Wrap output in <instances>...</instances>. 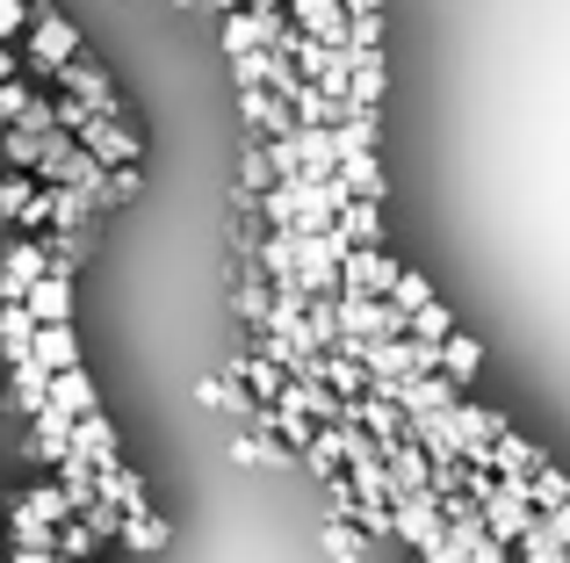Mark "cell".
I'll return each instance as SVG.
<instances>
[{"mask_svg": "<svg viewBox=\"0 0 570 563\" xmlns=\"http://www.w3.org/2000/svg\"><path fill=\"white\" fill-rule=\"evenodd\" d=\"M390 535L412 542V556H441L448 550V521H441V498L433 492H390Z\"/></svg>", "mask_w": 570, "mask_h": 563, "instance_id": "cell-1", "label": "cell"}, {"mask_svg": "<svg viewBox=\"0 0 570 563\" xmlns=\"http://www.w3.org/2000/svg\"><path fill=\"white\" fill-rule=\"evenodd\" d=\"M14 51H22L29 72H43V80H51V66L80 58V29H72L66 14H51V8H37V0H29V29H22V43H14Z\"/></svg>", "mask_w": 570, "mask_h": 563, "instance_id": "cell-2", "label": "cell"}, {"mask_svg": "<svg viewBox=\"0 0 570 563\" xmlns=\"http://www.w3.org/2000/svg\"><path fill=\"white\" fill-rule=\"evenodd\" d=\"M22 304H29V318H37V325H72V268H66V260H51V268L29 282Z\"/></svg>", "mask_w": 570, "mask_h": 563, "instance_id": "cell-3", "label": "cell"}, {"mask_svg": "<svg viewBox=\"0 0 570 563\" xmlns=\"http://www.w3.org/2000/svg\"><path fill=\"white\" fill-rule=\"evenodd\" d=\"M43 268H51V254H43L37 239H8L0 246V304H22L29 282H37Z\"/></svg>", "mask_w": 570, "mask_h": 563, "instance_id": "cell-4", "label": "cell"}, {"mask_svg": "<svg viewBox=\"0 0 570 563\" xmlns=\"http://www.w3.org/2000/svg\"><path fill=\"white\" fill-rule=\"evenodd\" d=\"M340 152H333V130L325 124H296V174L289 181H333Z\"/></svg>", "mask_w": 570, "mask_h": 563, "instance_id": "cell-5", "label": "cell"}, {"mask_svg": "<svg viewBox=\"0 0 570 563\" xmlns=\"http://www.w3.org/2000/svg\"><path fill=\"white\" fill-rule=\"evenodd\" d=\"M72 455H80L87 470H116V463H124V455H116V426L101 419V412L72 419Z\"/></svg>", "mask_w": 570, "mask_h": 563, "instance_id": "cell-6", "label": "cell"}, {"mask_svg": "<svg viewBox=\"0 0 570 563\" xmlns=\"http://www.w3.org/2000/svg\"><path fill=\"white\" fill-rule=\"evenodd\" d=\"M238 109H246L253 138H282V130H296L289 101H282V95H267V87H238Z\"/></svg>", "mask_w": 570, "mask_h": 563, "instance_id": "cell-7", "label": "cell"}, {"mask_svg": "<svg viewBox=\"0 0 570 563\" xmlns=\"http://www.w3.org/2000/svg\"><path fill=\"white\" fill-rule=\"evenodd\" d=\"M29 362H37L43 376H58V368H80V333H72V325H37V339H29Z\"/></svg>", "mask_w": 570, "mask_h": 563, "instance_id": "cell-8", "label": "cell"}, {"mask_svg": "<svg viewBox=\"0 0 570 563\" xmlns=\"http://www.w3.org/2000/svg\"><path fill=\"white\" fill-rule=\"evenodd\" d=\"M484 368V354H476V339H462V333H448V339H433V376H448L462 391V383Z\"/></svg>", "mask_w": 570, "mask_h": 563, "instance_id": "cell-9", "label": "cell"}, {"mask_svg": "<svg viewBox=\"0 0 570 563\" xmlns=\"http://www.w3.org/2000/svg\"><path fill=\"white\" fill-rule=\"evenodd\" d=\"M43 397H51L66 419H87V412H101V397H95V383H87V368H58Z\"/></svg>", "mask_w": 570, "mask_h": 563, "instance_id": "cell-10", "label": "cell"}, {"mask_svg": "<svg viewBox=\"0 0 570 563\" xmlns=\"http://www.w3.org/2000/svg\"><path fill=\"white\" fill-rule=\"evenodd\" d=\"M29 426H37V455H43V463H66V455H72V419L58 405H37Z\"/></svg>", "mask_w": 570, "mask_h": 563, "instance_id": "cell-11", "label": "cell"}, {"mask_svg": "<svg viewBox=\"0 0 570 563\" xmlns=\"http://www.w3.org/2000/svg\"><path fill=\"white\" fill-rule=\"evenodd\" d=\"M29 339H37V318H29V304H0V354L14 362H29Z\"/></svg>", "mask_w": 570, "mask_h": 563, "instance_id": "cell-12", "label": "cell"}, {"mask_svg": "<svg viewBox=\"0 0 570 563\" xmlns=\"http://www.w3.org/2000/svg\"><path fill=\"white\" fill-rule=\"evenodd\" d=\"M51 550H58V556H72V563H95V556H101V535L80 521V513H72V521H58V527H51Z\"/></svg>", "mask_w": 570, "mask_h": 563, "instance_id": "cell-13", "label": "cell"}, {"mask_svg": "<svg viewBox=\"0 0 570 563\" xmlns=\"http://www.w3.org/2000/svg\"><path fill=\"white\" fill-rule=\"evenodd\" d=\"M333 225L347 231L354 246H376V239H383V225H376V203H368V196H347V203H340V217H333Z\"/></svg>", "mask_w": 570, "mask_h": 563, "instance_id": "cell-14", "label": "cell"}, {"mask_svg": "<svg viewBox=\"0 0 570 563\" xmlns=\"http://www.w3.org/2000/svg\"><path fill=\"white\" fill-rule=\"evenodd\" d=\"M528 498H534V513H549V506H563V498H570V477L549 463V455L528 470Z\"/></svg>", "mask_w": 570, "mask_h": 563, "instance_id": "cell-15", "label": "cell"}, {"mask_svg": "<svg viewBox=\"0 0 570 563\" xmlns=\"http://www.w3.org/2000/svg\"><path fill=\"white\" fill-rule=\"evenodd\" d=\"M203 397L217 412H238V419H261V397H246V383L238 376H217V383H203Z\"/></svg>", "mask_w": 570, "mask_h": 563, "instance_id": "cell-16", "label": "cell"}, {"mask_svg": "<svg viewBox=\"0 0 570 563\" xmlns=\"http://www.w3.org/2000/svg\"><path fill=\"white\" fill-rule=\"evenodd\" d=\"M448 333H455V318H448L441 304H419V310H404V339H426V347H433V339H448Z\"/></svg>", "mask_w": 570, "mask_h": 563, "instance_id": "cell-17", "label": "cell"}, {"mask_svg": "<svg viewBox=\"0 0 570 563\" xmlns=\"http://www.w3.org/2000/svg\"><path fill=\"white\" fill-rule=\"evenodd\" d=\"M513 550H520V563H570V556H563V542H557V535H549V527H542V521H534V527H528V535H520V542H513Z\"/></svg>", "mask_w": 570, "mask_h": 563, "instance_id": "cell-18", "label": "cell"}, {"mask_svg": "<svg viewBox=\"0 0 570 563\" xmlns=\"http://www.w3.org/2000/svg\"><path fill=\"white\" fill-rule=\"evenodd\" d=\"M390 304H397V310H419V304H433V289H426V282H419L412 268H397V275H390Z\"/></svg>", "mask_w": 570, "mask_h": 563, "instance_id": "cell-19", "label": "cell"}, {"mask_svg": "<svg viewBox=\"0 0 570 563\" xmlns=\"http://www.w3.org/2000/svg\"><path fill=\"white\" fill-rule=\"evenodd\" d=\"M14 391H22V412H37V405H51V397H43V391H51V376H43V368H37V362H14Z\"/></svg>", "mask_w": 570, "mask_h": 563, "instance_id": "cell-20", "label": "cell"}, {"mask_svg": "<svg viewBox=\"0 0 570 563\" xmlns=\"http://www.w3.org/2000/svg\"><path fill=\"white\" fill-rule=\"evenodd\" d=\"M238 318H253V325L267 318V275H261V268H253L246 282H238Z\"/></svg>", "mask_w": 570, "mask_h": 563, "instance_id": "cell-21", "label": "cell"}, {"mask_svg": "<svg viewBox=\"0 0 570 563\" xmlns=\"http://www.w3.org/2000/svg\"><path fill=\"white\" fill-rule=\"evenodd\" d=\"M325 550H333L340 563H362V527H354V521H333V527H325Z\"/></svg>", "mask_w": 570, "mask_h": 563, "instance_id": "cell-22", "label": "cell"}, {"mask_svg": "<svg viewBox=\"0 0 570 563\" xmlns=\"http://www.w3.org/2000/svg\"><path fill=\"white\" fill-rule=\"evenodd\" d=\"M29 29V0H0V43H22Z\"/></svg>", "mask_w": 570, "mask_h": 563, "instance_id": "cell-23", "label": "cell"}, {"mask_svg": "<svg viewBox=\"0 0 570 563\" xmlns=\"http://www.w3.org/2000/svg\"><path fill=\"white\" fill-rule=\"evenodd\" d=\"M542 527H549V535L563 542V556H570V498H563V506H549V513H542Z\"/></svg>", "mask_w": 570, "mask_h": 563, "instance_id": "cell-24", "label": "cell"}, {"mask_svg": "<svg viewBox=\"0 0 570 563\" xmlns=\"http://www.w3.org/2000/svg\"><path fill=\"white\" fill-rule=\"evenodd\" d=\"M412 563H419V556H412Z\"/></svg>", "mask_w": 570, "mask_h": 563, "instance_id": "cell-25", "label": "cell"}]
</instances>
